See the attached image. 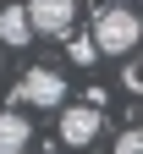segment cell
Listing matches in <instances>:
<instances>
[{
  "instance_id": "6da1fadb",
  "label": "cell",
  "mask_w": 143,
  "mask_h": 154,
  "mask_svg": "<svg viewBox=\"0 0 143 154\" xmlns=\"http://www.w3.org/2000/svg\"><path fill=\"white\" fill-rule=\"evenodd\" d=\"M143 38V17L127 11V6H99L94 11V44L99 55H132Z\"/></svg>"
},
{
  "instance_id": "5b68a950",
  "label": "cell",
  "mask_w": 143,
  "mask_h": 154,
  "mask_svg": "<svg viewBox=\"0 0 143 154\" xmlns=\"http://www.w3.org/2000/svg\"><path fill=\"white\" fill-rule=\"evenodd\" d=\"M33 143V127L22 110H0V154H22Z\"/></svg>"
},
{
  "instance_id": "8fae6325",
  "label": "cell",
  "mask_w": 143,
  "mask_h": 154,
  "mask_svg": "<svg viewBox=\"0 0 143 154\" xmlns=\"http://www.w3.org/2000/svg\"><path fill=\"white\" fill-rule=\"evenodd\" d=\"M39 154H44V149H39Z\"/></svg>"
},
{
  "instance_id": "52a82bcc",
  "label": "cell",
  "mask_w": 143,
  "mask_h": 154,
  "mask_svg": "<svg viewBox=\"0 0 143 154\" xmlns=\"http://www.w3.org/2000/svg\"><path fill=\"white\" fill-rule=\"evenodd\" d=\"M121 83H127L132 94H143V55H132V61H127V72H121Z\"/></svg>"
},
{
  "instance_id": "277c9868",
  "label": "cell",
  "mask_w": 143,
  "mask_h": 154,
  "mask_svg": "<svg viewBox=\"0 0 143 154\" xmlns=\"http://www.w3.org/2000/svg\"><path fill=\"white\" fill-rule=\"evenodd\" d=\"M28 17H33V28H39V33L66 38L72 22H77V0H28Z\"/></svg>"
},
{
  "instance_id": "8992f818",
  "label": "cell",
  "mask_w": 143,
  "mask_h": 154,
  "mask_svg": "<svg viewBox=\"0 0 143 154\" xmlns=\"http://www.w3.org/2000/svg\"><path fill=\"white\" fill-rule=\"evenodd\" d=\"M33 33H39V28H33L28 6H6V11H0V38H6L11 50H22V44H28Z\"/></svg>"
},
{
  "instance_id": "9c48e42d",
  "label": "cell",
  "mask_w": 143,
  "mask_h": 154,
  "mask_svg": "<svg viewBox=\"0 0 143 154\" xmlns=\"http://www.w3.org/2000/svg\"><path fill=\"white\" fill-rule=\"evenodd\" d=\"M94 55H99L94 38H72V61H94Z\"/></svg>"
},
{
  "instance_id": "ba28073f",
  "label": "cell",
  "mask_w": 143,
  "mask_h": 154,
  "mask_svg": "<svg viewBox=\"0 0 143 154\" xmlns=\"http://www.w3.org/2000/svg\"><path fill=\"white\" fill-rule=\"evenodd\" d=\"M116 154H143V132H121V138H116Z\"/></svg>"
},
{
  "instance_id": "7a4b0ae2",
  "label": "cell",
  "mask_w": 143,
  "mask_h": 154,
  "mask_svg": "<svg viewBox=\"0 0 143 154\" xmlns=\"http://www.w3.org/2000/svg\"><path fill=\"white\" fill-rule=\"evenodd\" d=\"M11 99L17 105H33V110H61L66 105V77L50 72V66H33V72H22V83H17Z\"/></svg>"
},
{
  "instance_id": "30bf717a",
  "label": "cell",
  "mask_w": 143,
  "mask_h": 154,
  "mask_svg": "<svg viewBox=\"0 0 143 154\" xmlns=\"http://www.w3.org/2000/svg\"><path fill=\"white\" fill-rule=\"evenodd\" d=\"M105 6H127V0H105Z\"/></svg>"
},
{
  "instance_id": "3957f363",
  "label": "cell",
  "mask_w": 143,
  "mask_h": 154,
  "mask_svg": "<svg viewBox=\"0 0 143 154\" xmlns=\"http://www.w3.org/2000/svg\"><path fill=\"white\" fill-rule=\"evenodd\" d=\"M99 127H105L99 105H66V110H61V143H66V149H88L99 138Z\"/></svg>"
}]
</instances>
